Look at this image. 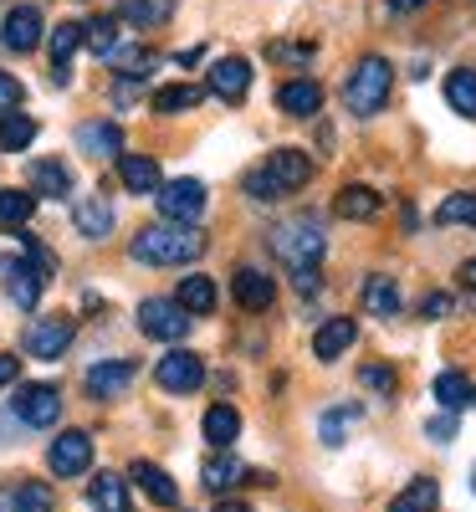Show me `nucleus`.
<instances>
[{
	"instance_id": "f257e3e1",
	"label": "nucleus",
	"mask_w": 476,
	"mask_h": 512,
	"mask_svg": "<svg viewBox=\"0 0 476 512\" xmlns=\"http://www.w3.org/2000/svg\"><path fill=\"white\" fill-rule=\"evenodd\" d=\"M200 251H205V231L190 226V221H159V226H144L128 241V256L144 267H185Z\"/></svg>"
},
{
	"instance_id": "f03ea898",
	"label": "nucleus",
	"mask_w": 476,
	"mask_h": 512,
	"mask_svg": "<svg viewBox=\"0 0 476 512\" xmlns=\"http://www.w3.org/2000/svg\"><path fill=\"white\" fill-rule=\"evenodd\" d=\"M272 251H277V262H282V267H292V272H318L323 251H328L323 221H318V216H292V221H277V226H272Z\"/></svg>"
},
{
	"instance_id": "7ed1b4c3",
	"label": "nucleus",
	"mask_w": 476,
	"mask_h": 512,
	"mask_svg": "<svg viewBox=\"0 0 476 512\" xmlns=\"http://www.w3.org/2000/svg\"><path fill=\"white\" fill-rule=\"evenodd\" d=\"M308 180H313V154L277 149V154H267L262 169H251V175H246V195L251 200H282V195L302 190Z\"/></svg>"
},
{
	"instance_id": "20e7f679",
	"label": "nucleus",
	"mask_w": 476,
	"mask_h": 512,
	"mask_svg": "<svg viewBox=\"0 0 476 512\" xmlns=\"http://www.w3.org/2000/svg\"><path fill=\"white\" fill-rule=\"evenodd\" d=\"M389 88H395V67H389L384 57H364L349 72V82H343V103H349V113H359V118H374L389 103Z\"/></svg>"
},
{
	"instance_id": "39448f33",
	"label": "nucleus",
	"mask_w": 476,
	"mask_h": 512,
	"mask_svg": "<svg viewBox=\"0 0 476 512\" xmlns=\"http://www.w3.org/2000/svg\"><path fill=\"white\" fill-rule=\"evenodd\" d=\"M190 318L195 313L180 297H149V303H139V328H144V338H159V344H180L190 333Z\"/></svg>"
},
{
	"instance_id": "423d86ee",
	"label": "nucleus",
	"mask_w": 476,
	"mask_h": 512,
	"mask_svg": "<svg viewBox=\"0 0 476 512\" xmlns=\"http://www.w3.org/2000/svg\"><path fill=\"white\" fill-rule=\"evenodd\" d=\"M205 200H210V195H205L200 180H164L159 195H154V205H159L164 221H190V226L205 216Z\"/></svg>"
},
{
	"instance_id": "0eeeda50",
	"label": "nucleus",
	"mask_w": 476,
	"mask_h": 512,
	"mask_svg": "<svg viewBox=\"0 0 476 512\" xmlns=\"http://www.w3.org/2000/svg\"><path fill=\"white\" fill-rule=\"evenodd\" d=\"M11 410H16L21 425H31V431H47V425H57V415H62V395H57V384H21Z\"/></svg>"
},
{
	"instance_id": "6e6552de",
	"label": "nucleus",
	"mask_w": 476,
	"mask_h": 512,
	"mask_svg": "<svg viewBox=\"0 0 476 512\" xmlns=\"http://www.w3.org/2000/svg\"><path fill=\"white\" fill-rule=\"evenodd\" d=\"M154 379H159V390H169V395H195L200 384H205V364L190 349H169L154 364Z\"/></svg>"
},
{
	"instance_id": "1a4fd4ad",
	"label": "nucleus",
	"mask_w": 476,
	"mask_h": 512,
	"mask_svg": "<svg viewBox=\"0 0 476 512\" xmlns=\"http://www.w3.org/2000/svg\"><path fill=\"white\" fill-rule=\"evenodd\" d=\"M72 349V318H31V328H26V354L31 359H62Z\"/></svg>"
},
{
	"instance_id": "9d476101",
	"label": "nucleus",
	"mask_w": 476,
	"mask_h": 512,
	"mask_svg": "<svg viewBox=\"0 0 476 512\" xmlns=\"http://www.w3.org/2000/svg\"><path fill=\"white\" fill-rule=\"evenodd\" d=\"M47 466L57 477H82L93 466V436L88 431H62L47 451Z\"/></svg>"
},
{
	"instance_id": "9b49d317",
	"label": "nucleus",
	"mask_w": 476,
	"mask_h": 512,
	"mask_svg": "<svg viewBox=\"0 0 476 512\" xmlns=\"http://www.w3.org/2000/svg\"><path fill=\"white\" fill-rule=\"evenodd\" d=\"M113 200L108 195H77L72 200V226H77V236H88V241H103V236H113Z\"/></svg>"
},
{
	"instance_id": "f8f14e48",
	"label": "nucleus",
	"mask_w": 476,
	"mask_h": 512,
	"mask_svg": "<svg viewBox=\"0 0 476 512\" xmlns=\"http://www.w3.org/2000/svg\"><path fill=\"white\" fill-rule=\"evenodd\" d=\"M0 41H6V52H36L41 47V11L36 6H16L6 11V21H0Z\"/></svg>"
},
{
	"instance_id": "ddd939ff",
	"label": "nucleus",
	"mask_w": 476,
	"mask_h": 512,
	"mask_svg": "<svg viewBox=\"0 0 476 512\" xmlns=\"http://www.w3.org/2000/svg\"><path fill=\"white\" fill-rule=\"evenodd\" d=\"M118 180L128 195H159V185H164L154 154H118Z\"/></svg>"
},
{
	"instance_id": "4468645a",
	"label": "nucleus",
	"mask_w": 476,
	"mask_h": 512,
	"mask_svg": "<svg viewBox=\"0 0 476 512\" xmlns=\"http://www.w3.org/2000/svg\"><path fill=\"white\" fill-rule=\"evenodd\" d=\"M210 93L226 98V103H241L251 93V62L246 57H221L210 67Z\"/></svg>"
},
{
	"instance_id": "2eb2a0df",
	"label": "nucleus",
	"mask_w": 476,
	"mask_h": 512,
	"mask_svg": "<svg viewBox=\"0 0 476 512\" xmlns=\"http://www.w3.org/2000/svg\"><path fill=\"white\" fill-rule=\"evenodd\" d=\"M231 292H236L241 308L262 313V308H272V297H277V277H267L262 267H241V272L231 277Z\"/></svg>"
},
{
	"instance_id": "dca6fc26",
	"label": "nucleus",
	"mask_w": 476,
	"mask_h": 512,
	"mask_svg": "<svg viewBox=\"0 0 476 512\" xmlns=\"http://www.w3.org/2000/svg\"><path fill=\"white\" fill-rule=\"evenodd\" d=\"M354 338H359V323H354V318H328V323L313 333V354H318V364H333L338 354H349V349H354Z\"/></svg>"
},
{
	"instance_id": "f3484780",
	"label": "nucleus",
	"mask_w": 476,
	"mask_h": 512,
	"mask_svg": "<svg viewBox=\"0 0 476 512\" xmlns=\"http://www.w3.org/2000/svg\"><path fill=\"white\" fill-rule=\"evenodd\" d=\"M47 47H52V77H57V82H67V67H72L77 47H88V26H77V21H62V26H52Z\"/></svg>"
},
{
	"instance_id": "a211bd4d",
	"label": "nucleus",
	"mask_w": 476,
	"mask_h": 512,
	"mask_svg": "<svg viewBox=\"0 0 476 512\" xmlns=\"http://www.w3.org/2000/svg\"><path fill=\"white\" fill-rule=\"evenodd\" d=\"M128 384H134V364H128V359H108V364L88 369V395L93 400H118Z\"/></svg>"
},
{
	"instance_id": "6ab92c4d",
	"label": "nucleus",
	"mask_w": 476,
	"mask_h": 512,
	"mask_svg": "<svg viewBox=\"0 0 476 512\" xmlns=\"http://www.w3.org/2000/svg\"><path fill=\"white\" fill-rule=\"evenodd\" d=\"M77 149L93 154V159H113V154H123V128H118L113 118L82 123V128H77Z\"/></svg>"
},
{
	"instance_id": "aec40b11",
	"label": "nucleus",
	"mask_w": 476,
	"mask_h": 512,
	"mask_svg": "<svg viewBox=\"0 0 476 512\" xmlns=\"http://www.w3.org/2000/svg\"><path fill=\"white\" fill-rule=\"evenodd\" d=\"M41 287H47V262H36V256H26V262L11 267V297H16V308H36L41 303Z\"/></svg>"
},
{
	"instance_id": "412c9836",
	"label": "nucleus",
	"mask_w": 476,
	"mask_h": 512,
	"mask_svg": "<svg viewBox=\"0 0 476 512\" xmlns=\"http://www.w3.org/2000/svg\"><path fill=\"white\" fill-rule=\"evenodd\" d=\"M277 103L292 118H313L323 108V88H318V82H308V77H292V82H282V88H277Z\"/></svg>"
},
{
	"instance_id": "4be33fe9",
	"label": "nucleus",
	"mask_w": 476,
	"mask_h": 512,
	"mask_svg": "<svg viewBox=\"0 0 476 512\" xmlns=\"http://www.w3.org/2000/svg\"><path fill=\"white\" fill-rule=\"evenodd\" d=\"M31 190L47 200H67L72 195V169L62 159H36L31 164Z\"/></svg>"
},
{
	"instance_id": "5701e85b",
	"label": "nucleus",
	"mask_w": 476,
	"mask_h": 512,
	"mask_svg": "<svg viewBox=\"0 0 476 512\" xmlns=\"http://www.w3.org/2000/svg\"><path fill=\"white\" fill-rule=\"evenodd\" d=\"M333 216H343V221H374L379 216V195L369 185H343L338 200H333Z\"/></svg>"
},
{
	"instance_id": "b1692460",
	"label": "nucleus",
	"mask_w": 476,
	"mask_h": 512,
	"mask_svg": "<svg viewBox=\"0 0 476 512\" xmlns=\"http://www.w3.org/2000/svg\"><path fill=\"white\" fill-rule=\"evenodd\" d=\"M128 477H134L159 507H180V487L169 482V472H159L154 461H134V472H128Z\"/></svg>"
},
{
	"instance_id": "393cba45",
	"label": "nucleus",
	"mask_w": 476,
	"mask_h": 512,
	"mask_svg": "<svg viewBox=\"0 0 476 512\" xmlns=\"http://www.w3.org/2000/svg\"><path fill=\"white\" fill-rule=\"evenodd\" d=\"M246 482V466L236 461V456H210L205 466H200V487H210V492H231V487H241Z\"/></svg>"
},
{
	"instance_id": "a878e982",
	"label": "nucleus",
	"mask_w": 476,
	"mask_h": 512,
	"mask_svg": "<svg viewBox=\"0 0 476 512\" xmlns=\"http://www.w3.org/2000/svg\"><path fill=\"white\" fill-rule=\"evenodd\" d=\"M88 502H93L98 512H128V482L113 477V472H98V477L88 482Z\"/></svg>"
},
{
	"instance_id": "bb28decb",
	"label": "nucleus",
	"mask_w": 476,
	"mask_h": 512,
	"mask_svg": "<svg viewBox=\"0 0 476 512\" xmlns=\"http://www.w3.org/2000/svg\"><path fill=\"white\" fill-rule=\"evenodd\" d=\"M236 436H241V415H236L231 405H210V410H205V441H210L215 451H226Z\"/></svg>"
},
{
	"instance_id": "cd10ccee",
	"label": "nucleus",
	"mask_w": 476,
	"mask_h": 512,
	"mask_svg": "<svg viewBox=\"0 0 476 512\" xmlns=\"http://www.w3.org/2000/svg\"><path fill=\"white\" fill-rule=\"evenodd\" d=\"M364 308L374 313V318H400V287L389 282V277H369L364 282Z\"/></svg>"
},
{
	"instance_id": "c85d7f7f",
	"label": "nucleus",
	"mask_w": 476,
	"mask_h": 512,
	"mask_svg": "<svg viewBox=\"0 0 476 512\" xmlns=\"http://www.w3.org/2000/svg\"><path fill=\"white\" fill-rule=\"evenodd\" d=\"M31 139H36V118L31 113H0V149L6 154H21V149H31Z\"/></svg>"
},
{
	"instance_id": "c756f323",
	"label": "nucleus",
	"mask_w": 476,
	"mask_h": 512,
	"mask_svg": "<svg viewBox=\"0 0 476 512\" xmlns=\"http://www.w3.org/2000/svg\"><path fill=\"white\" fill-rule=\"evenodd\" d=\"M36 190H0V226L6 231H21L31 221V210H36Z\"/></svg>"
},
{
	"instance_id": "7c9ffc66",
	"label": "nucleus",
	"mask_w": 476,
	"mask_h": 512,
	"mask_svg": "<svg viewBox=\"0 0 476 512\" xmlns=\"http://www.w3.org/2000/svg\"><path fill=\"white\" fill-rule=\"evenodd\" d=\"M446 103L461 113V118H476V72L471 67H456L446 77Z\"/></svg>"
},
{
	"instance_id": "2f4dec72",
	"label": "nucleus",
	"mask_w": 476,
	"mask_h": 512,
	"mask_svg": "<svg viewBox=\"0 0 476 512\" xmlns=\"http://www.w3.org/2000/svg\"><path fill=\"white\" fill-rule=\"evenodd\" d=\"M436 502H441V487L430 477H420V482H410L395 502H389V512H436Z\"/></svg>"
},
{
	"instance_id": "473e14b6",
	"label": "nucleus",
	"mask_w": 476,
	"mask_h": 512,
	"mask_svg": "<svg viewBox=\"0 0 476 512\" xmlns=\"http://www.w3.org/2000/svg\"><path fill=\"white\" fill-rule=\"evenodd\" d=\"M200 88H190V82H169V88H159L154 93V113H190V108H200Z\"/></svg>"
},
{
	"instance_id": "72a5a7b5",
	"label": "nucleus",
	"mask_w": 476,
	"mask_h": 512,
	"mask_svg": "<svg viewBox=\"0 0 476 512\" xmlns=\"http://www.w3.org/2000/svg\"><path fill=\"white\" fill-rule=\"evenodd\" d=\"M436 221H441V226H476V190L446 195V200L436 205Z\"/></svg>"
},
{
	"instance_id": "f704fd0d",
	"label": "nucleus",
	"mask_w": 476,
	"mask_h": 512,
	"mask_svg": "<svg viewBox=\"0 0 476 512\" xmlns=\"http://www.w3.org/2000/svg\"><path fill=\"white\" fill-rule=\"evenodd\" d=\"M88 47H93L103 62L123 47V41H118V16H93V21H88Z\"/></svg>"
},
{
	"instance_id": "c9c22d12",
	"label": "nucleus",
	"mask_w": 476,
	"mask_h": 512,
	"mask_svg": "<svg viewBox=\"0 0 476 512\" xmlns=\"http://www.w3.org/2000/svg\"><path fill=\"white\" fill-rule=\"evenodd\" d=\"M436 400H441V410H461V405H471V384H466V374H456V369L436 374Z\"/></svg>"
},
{
	"instance_id": "e433bc0d",
	"label": "nucleus",
	"mask_w": 476,
	"mask_h": 512,
	"mask_svg": "<svg viewBox=\"0 0 476 512\" xmlns=\"http://www.w3.org/2000/svg\"><path fill=\"white\" fill-rule=\"evenodd\" d=\"M180 303H185L190 313H210V308H215V282L200 277V272L185 277V282H180Z\"/></svg>"
},
{
	"instance_id": "4c0bfd02",
	"label": "nucleus",
	"mask_w": 476,
	"mask_h": 512,
	"mask_svg": "<svg viewBox=\"0 0 476 512\" xmlns=\"http://www.w3.org/2000/svg\"><path fill=\"white\" fill-rule=\"evenodd\" d=\"M169 6H175V0H123V16L134 26H159L169 16Z\"/></svg>"
},
{
	"instance_id": "58836bf2",
	"label": "nucleus",
	"mask_w": 476,
	"mask_h": 512,
	"mask_svg": "<svg viewBox=\"0 0 476 512\" xmlns=\"http://www.w3.org/2000/svg\"><path fill=\"white\" fill-rule=\"evenodd\" d=\"M364 410L359 405H343V410H328L318 425H323V446H343V431H349V425L359 420Z\"/></svg>"
},
{
	"instance_id": "ea45409f",
	"label": "nucleus",
	"mask_w": 476,
	"mask_h": 512,
	"mask_svg": "<svg viewBox=\"0 0 476 512\" xmlns=\"http://www.w3.org/2000/svg\"><path fill=\"white\" fill-rule=\"evenodd\" d=\"M108 62H113L123 77H144V72L154 67V52H149V47H118Z\"/></svg>"
},
{
	"instance_id": "a19ab883",
	"label": "nucleus",
	"mask_w": 476,
	"mask_h": 512,
	"mask_svg": "<svg viewBox=\"0 0 476 512\" xmlns=\"http://www.w3.org/2000/svg\"><path fill=\"white\" fill-rule=\"evenodd\" d=\"M16 497H21V512H52V487L41 482H21Z\"/></svg>"
},
{
	"instance_id": "79ce46f5",
	"label": "nucleus",
	"mask_w": 476,
	"mask_h": 512,
	"mask_svg": "<svg viewBox=\"0 0 476 512\" xmlns=\"http://www.w3.org/2000/svg\"><path fill=\"white\" fill-rule=\"evenodd\" d=\"M21 98H26V88L11 77V72H0V113H11V108H21Z\"/></svg>"
},
{
	"instance_id": "37998d69",
	"label": "nucleus",
	"mask_w": 476,
	"mask_h": 512,
	"mask_svg": "<svg viewBox=\"0 0 476 512\" xmlns=\"http://www.w3.org/2000/svg\"><path fill=\"white\" fill-rule=\"evenodd\" d=\"M451 308H456V303H451V297H446V292H430V297H425V303H420V313H425V318H446Z\"/></svg>"
},
{
	"instance_id": "c03bdc74",
	"label": "nucleus",
	"mask_w": 476,
	"mask_h": 512,
	"mask_svg": "<svg viewBox=\"0 0 476 512\" xmlns=\"http://www.w3.org/2000/svg\"><path fill=\"white\" fill-rule=\"evenodd\" d=\"M425 436H430V441H451V436H456V420H451V415H436V420L425 425Z\"/></svg>"
},
{
	"instance_id": "a18cd8bd",
	"label": "nucleus",
	"mask_w": 476,
	"mask_h": 512,
	"mask_svg": "<svg viewBox=\"0 0 476 512\" xmlns=\"http://www.w3.org/2000/svg\"><path fill=\"white\" fill-rule=\"evenodd\" d=\"M359 379L369 384V390H379V395H389V390H395V379H389V369H364Z\"/></svg>"
},
{
	"instance_id": "49530a36",
	"label": "nucleus",
	"mask_w": 476,
	"mask_h": 512,
	"mask_svg": "<svg viewBox=\"0 0 476 512\" xmlns=\"http://www.w3.org/2000/svg\"><path fill=\"white\" fill-rule=\"evenodd\" d=\"M16 374H21V359L0 354V390H6V384H16Z\"/></svg>"
},
{
	"instance_id": "de8ad7c7",
	"label": "nucleus",
	"mask_w": 476,
	"mask_h": 512,
	"mask_svg": "<svg viewBox=\"0 0 476 512\" xmlns=\"http://www.w3.org/2000/svg\"><path fill=\"white\" fill-rule=\"evenodd\" d=\"M0 512H21V497H16V487H11V492H0Z\"/></svg>"
},
{
	"instance_id": "09e8293b",
	"label": "nucleus",
	"mask_w": 476,
	"mask_h": 512,
	"mask_svg": "<svg viewBox=\"0 0 476 512\" xmlns=\"http://www.w3.org/2000/svg\"><path fill=\"white\" fill-rule=\"evenodd\" d=\"M461 282H466V287H471V292H476V256H471V262H466V267H461Z\"/></svg>"
},
{
	"instance_id": "8fccbe9b",
	"label": "nucleus",
	"mask_w": 476,
	"mask_h": 512,
	"mask_svg": "<svg viewBox=\"0 0 476 512\" xmlns=\"http://www.w3.org/2000/svg\"><path fill=\"white\" fill-rule=\"evenodd\" d=\"M415 6H425V0H395V11H415Z\"/></svg>"
},
{
	"instance_id": "3c124183",
	"label": "nucleus",
	"mask_w": 476,
	"mask_h": 512,
	"mask_svg": "<svg viewBox=\"0 0 476 512\" xmlns=\"http://www.w3.org/2000/svg\"><path fill=\"white\" fill-rule=\"evenodd\" d=\"M221 512H251V507H241V502H221Z\"/></svg>"
}]
</instances>
